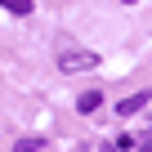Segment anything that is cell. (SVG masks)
Wrapping results in <instances>:
<instances>
[{
  "label": "cell",
  "instance_id": "cell-1",
  "mask_svg": "<svg viewBox=\"0 0 152 152\" xmlns=\"http://www.w3.org/2000/svg\"><path fill=\"white\" fill-rule=\"evenodd\" d=\"M58 67L63 72H90V67H99V54L94 49H63L58 54Z\"/></svg>",
  "mask_w": 152,
  "mask_h": 152
},
{
  "label": "cell",
  "instance_id": "cell-2",
  "mask_svg": "<svg viewBox=\"0 0 152 152\" xmlns=\"http://www.w3.org/2000/svg\"><path fill=\"white\" fill-rule=\"evenodd\" d=\"M148 99H152L148 90H143V94H130V99H125L116 112H121V116H134V112H143V107H148Z\"/></svg>",
  "mask_w": 152,
  "mask_h": 152
},
{
  "label": "cell",
  "instance_id": "cell-3",
  "mask_svg": "<svg viewBox=\"0 0 152 152\" xmlns=\"http://www.w3.org/2000/svg\"><path fill=\"white\" fill-rule=\"evenodd\" d=\"M0 5H5L9 14H18V18H27V14H31V0H0Z\"/></svg>",
  "mask_w": 152,
  "mask_h": 152
},
{
  "label": "cell",
  "instance_id": "cell-4",
  "mask_svg": "<svg viewBox=\"0 0 152 152\" xmlns=\"http://www.w3.org/2000/svg\"><path fill=\"white\" fill-rule=\"evenodd\" d=\"M99 103H103V99H99V94H94V90H90V94H81V103H76V112H94V107H99Z\"/></svg>",
  "mask_w": 152,
  "mask_h": 152
},
{
  "label": "cell",
  "instance_id": "cell-5",
  "mask_svg": "<svg viewBox=\"0 0 152 152\" xmlns=\"http://www.w3.org/2000/svg\"><path fill=\"white\" fill-rule=\"evenodd\" d=\"M143 152H152V134H148V139H143Z\"/></svg>",
  "mask_w": 152,
  "mask_h": 152
},
{
  "label": "cell",
  "instance_id": "cell-6",
  "mask_svg": "<svg viewBox=\"0 0 152 152\" xmlns=\"http://www.w3.org/2000/svg\"><path fill=\"white\" fill-rule=\"evenodd\" d=\"M125 5H139V0H125Z\"/></svg>",
  "mask_w": 152,
  "mask_h": 152
},
{
  "label": "cell",
  "instance_id": "cell-7",
  "mask_svg": "<svg viewBox=\"0 0 152 152\" xmlns=\"http://www.w3.org/2000/svg\"><path fill=\"white\" fill-rule=\"evenodd\" d=\"M112 152H116V148H112Z\"/></svg>",
  "mask_w": 152,
  "mask_h": 152
}]
</instances>
